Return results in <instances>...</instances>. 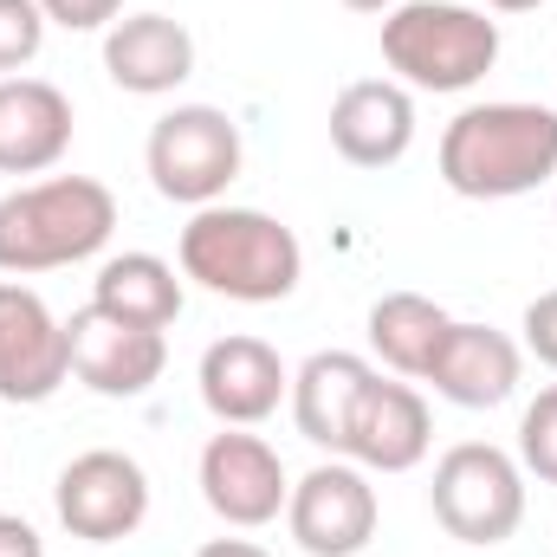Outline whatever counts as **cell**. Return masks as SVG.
<instances>
[{
	"label": "cell",
	"mask_w": 557,
	"mask_h": 557,
	"mask_svg": "<svg viewBox=\"0 0 557 557\" xmlns=\"http://www.w3.org/2000/svg\"><path fill=\"white\" fill-rule=\"evenodd\" d=\"M52 506H59V525L72 539L117 545V539H131L143 519H149V473H143L131 454H117V447H91V454H78L59 473Z\"/></svg>",
	"instance_id": "7"
},
{
	"label": "cell",
	"mask_w": 557,
	"mask_h": 557,
	"mask_svg": "<svg viewBox=\"0 0 557 557\" xmlns=\"http://www.w3.org/2000/svg\"><path fill=\"white\" fill-rule=\"evenodd\" d=\"M46 46V13L39 0H0V72L33 65Z\"/></svg>",
	"instance_id": "22"
},
{
	"label": "cell",
	"mask_w": 557,
	"mask_h": 557,
	"mask_svg": "<svg viewBox=\"0 0 557 557\" xmlns=\"http://www.w3.org/2000/svg\"><path fill=\"white\" fill-rule=\"evenodd\" d=\"M91 305L124 318V324H143V331H169L182 318V278L156 253H117V260L98 267Z\"/></svg>",
	"instance_id": "19"
},
{
	"label": "cell",
	"mask_w": 557,
	"mask_h": 557,
	"mask_svg": "<svg viewBox=\"0 0 557 557\" xmlns=\"http://www.w3.org/2000/svg\"><path fill=\"white\" fill-rule=\"evenodd\" d=\"M195 557H273L267 545H253V539H208Z\"/></svg>",
	"instance_id": "26"
},
{
	"label": "cell",
	"mask_w": 557,
	"mask_h": 557,
	"mask_svg": "<svg viewBox=\"0 0 557 557\" xmlns=\"http://www.w3.org/2000/svg\"><path fill=\"white\" fill-rule=\"evenodd\" d=\"M350 13H389V7H403V0H344Z\"/></svg>",
	"instance_id": "27"
},
{
	"label": "cell",
	"mask_w": 557,
	"mask_h": 557,
	"mask_svg": "<svg viewBox=\"0 0 557 557\" xmlns=\"http://www.w3.org/2000/svg\"><path fill=\"white\" fill-rule=\"evenodd\" d=\"M201 499H208L214 519H227L240 532L273 525L278 512H285V499H292L278 447L260 441V434H247V428H221L201 447Z\"/></svg>",
	"instance_id": "9"
},
{
	"label": "cell",
	"mask_w": 557,
	"mask_h": 557,
	"mask_svg": "<svg viewBox=\"0 0 557 557\" xmlns=\"http://www.w3.org/2000/svg\"><path fill=\"white\" fill-rule=\"evenodd\" d=\"M292 389L285 363L267 337H221L201 350V403L221 428H260L267 416H278V396Z\"/></svg>",
	"instance_id": "14"
},
{
	"label": "cell",
	"mask_w": 557,
	"mask_h": 557,
	"mask_svg": "<svg viewBox=\"0 0 557 557\" xmlns=\"http://www.w3.org/2000/svg\"><path fill=\"white\" fill-rule=\"evenodd\" d=\"M376 519H383V512H376V486H370V473H363L357 460H324V467H311V473L292 486V499H285V525H292L298 552H311V557L370 552Z\"/></svg>",
	"instance_id": "8"
},
{
	"label": "cell",
	"mask_w": 557,
	"mask_h": 557,
	"mask_svg": "<svg viewBox=\"0 0 557 557\" xmlns=\"http://www.w3.org/2000/svg\"><path fill=\"white\" fill-rule=\"evenodd\" d=\"M117 227V195L91 175H52L0 195V273H52L91 260Z\"/></svg>",
	"instance_id": "3"
},
{
	"label": "cell",
	"mask_w": 557,
	"mask_h": 557,
	"mask_svg": "<svg viewBox=\"0 0 557 557\" xmlns=\"http://www.w3.org/2000/svg\"><path fill=\"white\" fill-rule=\"evenodd\" d=\"M525 350L557 370V292H539V298L525 305Z\"/></svg>",
	"instance_id": "24"
},
{
	"label": "cell",
	"mask_w": 557,
	"mask_h": 557,
	"mask_svg": "<svg viewBox=\"0 0 557 557\" xmlns=\"http://www.w3.org/2000/svg\"><path fill=\"white\" fill-rule=\"evenodd\" d=\"M416 143V98L396 78H357L331 104V149L350 169H389Z\"/></svg>",
	"instance_id": "15"
},
{
	"label": "cell",
	"mask_w": 557,
	"mask_h": 557,
	"mask_svg": "<svg viewBox=\"0 0 557 557\" xmlns=\"http://www.w3.org/2000/svg\"><path fill=\"white\" fill-rule=\"evenodd\" d=\"M428 447H434V416H428L421 389L396 383V376H370L357 396L350 434H344V454L363 473H409L428 460Z\"/></svg>",
	"instance_id": "12"
},
{
	"label": "cell",
	"mask_w": 557,
	"mask_h": 557,
	"mask_svg": "<svg viewBox=\"0 0 557 557\" xmlns=\"http://www.w3.org/2000/svg\"><path fill=\"white\" fill-rule=\"evenodd\" d=\"M72 376V344L33 285L0 278V403H46Z\"/></svg>",
	"instance_id": "10"
},
{
	"label": "cell",
	"mask_w": 557,
	"mask_h": 557,
	"mask_svg": "<svg viewBox=\"0 0 557 557\" xmlns=\"http://www.w3.org/2000/svg\"><path fill=\"white\" fill-rule=\"evenodd\" d=\"M72 149V98L46 78H0V175H46Z\"/></svg>",
	"instance_id": "16"
},
{
	"label": "cell",
	"mask_w": 557,
	"mask_h": 557,
	"mask_svg": "<svg viewBox=\"0 0 557 557\" xmlns=\"http://www.w3.org/2000/svg\"><path fill=\"white\" fill-rule=\"evenodd\" d=\"M143 162H149V182L162 201L214 208L240 175V131L214 104H175L169 117H156Z\"/></svg>",
	"instance_id": "6"
},
{
	"label": "cell",
	"mask_w": 557,
	"mask_h": 557,
	"mask_svg": "<svg viewBox=\"0 0 557 557\" xmlns=\"http://www.w3.org/2000/svg\"><path fill=\"white\" fill-rule=\"evenodd\" d=\"M447 311L434 305V298H421V292H383L376 305H370V350L396 370V376H421L428 370V357H434V344L447 337Z\"/></svg>",
	"instance_id": "20"
},
{
	"label": "cell",
	"mask_w": 557,
	"mask_h": 557,
	"mask_svg": "<svg viewBox=\"0 0 557 557\" xmlns=\"http://www.w3.org/2000/svg\"><path fill=\"white\" fill-rule=\"evenodd\" d=\"M486 7H499V13H532V7H545V0H486Z\"/></svg>",
	"instance_id": "28"
},
{
	"label": "cell",
	"mask_w": 557,
	"mask_h": 557,
	"mask_svg": "<svg viewBox=\"0 0 557 557\" xmlns=\"http://www.w3.org/2000/svg\"><path fill=\"white\" fill-rule=\"evenodd\" d=\"M519 460H525V473H539L545 486H557V383L539 389V403L519 421Z\"/></svg>",
	"instance_id": "21"
},
{
	"label": "cell",
	"mask_w": 557,
	"mask_h": 557,
	"mask_svg": "<svg viewBox=\"0 0 557 557\" xmlns=\"http://www.w3.org/2000/svg\"><path fill=\"white\" fill-rule=\"evenodd\" d=\"M175 260H182V278H195L234 305H278L305 278V247L285 221L260 214V208H221V201L195 208Z\"/></svg>",
	"instance_id": "2"
},
{
	"label": "cell",
	"mask_w": 557,
	"mask_h": 557,
	"mask_svg": "<svg viewBox=\"0 0 557 557\" xmlns=\"http://www.w3.org/2000/svg\"><path fill=\"white\" fill-rule=\"evenodd\" d=\"M376 370L350 350H318L305 357V370L292 376V421L311 447H331L344 454V434H350V416H357V396Z\"/></svg>",
	"instance_id": "18"
},
{
	"label": "cell",
	"mask_w": 557,
	"mask_h": 557,
	"mask_svg": "<svg viewBox=\"0 0 557 557\" xmlns=\"http://www.w3.org/2000/svg\"><path fill=\"white\" fill-rule=\"evenodd\" d=\"M519 344L493 324H447V337L434 344L421 383H434V396H447L454 409H499L519 389Z\"/></svg>",
	"instance_id": "13"
},
{
	"label": "cell",
	"mask_w": 557,
	"mask_h": 557,
	"mask_svg": "<svg viewBox=\"0 0 557 557\" xmlns=\"http://www.w3.org/2000/svg\"><path fill=\"white\" fill-rule=\"evenodd\" d=\"M46 26H65V33H98V26H117L124 0H39Z\"/></svg>",
	"instance_id": "23"
},
{
	"label": "cell",
	"mask_w": 557,
	"mask_h": 557,
	"mask_svg": "<svg viewBox=\"0 0 557 557\" xmlns=\"http://www.w3.org/2000/svg\"><path fill=\"white\" fill-rule=\"evenodd\" d=\"M428 506L447 539L460 545H506L525 525V473L493 441H460L434 460Z\"/></svg>",
	"instance_id": "5"
},
{
	"label": "cell",
	"mask_w": 557,
	"mask_h": 557,
	"mask_svg": "<svg viewBox=\"0 0 557 557\" xmlns=\"http://www.w3.org/2000/svg\"><path fill=\"white\" fill-rule=\"evenodd\" d=\"M104 72L131 98H162L195 72V39L169 13H131L104 33Z\"/></svg>",
	"instance_id": "17"
},
{
	"label": "cell",
	"mask_w": 557,
	"mask_h": 557,
	"mask_svg": "<svg viewBox=\"0 0 557 557\" xmlns=\"http://www.w3.org/2000/svg\"><path fill=\"white\" fill-rule=\"evenodd\" d=\"M557 175V111L467 104L441 131V182L467 201H512Z\"/></svg>",
	"instance_id": "1"
},
{
	"label": "cell",
	"mask_w": 557,
	"mask_h": 557,
	"mask_svg": "<svg viewBox=\"0 0 557 557\" xmlns=\"http://www.w3.org/2000/svg\"><path fill=\"white\" fill-rule=\"evenodd\" d=\"M65 344H72V376H78L91 396H143V389H156L162 370H169L162 331L124 324V318H111V311H98V305L72 311Z\"/></svg>",
	"instance_id": "11"
},
{
	"label": "cell",
	"mask_w": 557,
	"mask_h": 557,
	"mask_svg": "<svg viewBox=\"0 0 557 557\" xmlns=\"http://www.w3.org/2000/svg\"><path fill=\"white\" fill-rule=\"evenodd\" d=\"M499 59V20L460 0H403L383 13V65L416 91H467Z\"/></svg>",
	"instance_id": "4"
},
{
	"label": "cell",
	"mask_w": 557,
	"mask_h": 557,
	"mask_svg": "<svg viewBox=\"0 0 557 557\" xmlns=\"http://www.w3.org/2000/svg\"><path fill=\"white\" fill-rule=\"evenodd\" d=\"M0 557H46V539L20 512H0Z\"/></svg>",
	"instance_id": "25"
}]
</instances>
